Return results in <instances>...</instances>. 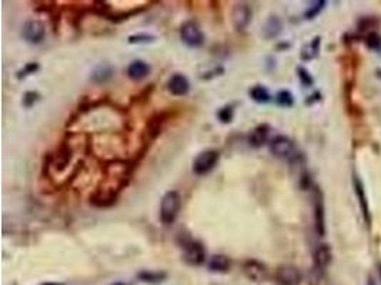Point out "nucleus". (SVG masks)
Segmentation results:
<instances>
[{
  "mask_svg": "<svg viewBox=\"0 0 381 285\" xmlns=\"http://www.w3.org/2000/svg\"><path fill=\"white\" fill-rule=\"evenodd\" d=\"M314 225L318 235L325 234V217H324V203L321 191L316 187L314 190Z\"/></svg>",
  "mask_w": 381,
  "mask_h": 285,
  "instance_id": "9",
  "label": "nucleus"
},
{
  "mask_svg": "<svg viewBox=\"0 0 381 285\" xmlns=\"http://www.w3.org/2000/svg\"><path fill=\"white\" fill-rule=\"evenodd\" d=\"M113 285H127V284H123V282H116V284H113Z\"/></svg>",
  "mask_w": 381,
  "mask_h": 285,
  "instance_id": "33",
  "label": "nucleus"
},
{
  "mask_svg": "<svg viewBox=\"0 0 381 285\" xmlns=\"http://www.w3.org/2000/svg\"><path fill=\"white\" fill-rule=\"evenodd\" d=\"M167 89L173 96L183 97V96H186L190 91V82H189V79L185 74L176 73V74H173L170 77V80L167 83Z\"/></svg>",
  "mask_w": 381,
  "mask_h": 285,
  "instance_id": "11",
  "label": "nucleus"
},
{
  "mask_svg": "<svg viewBox=\"0 0 381 285\" xmlns=\"http://www.w3.org/2000/svg\"><path fill=\"white\" fill-rule=\"evenodd\" d=\"M150 74V66L144 60H134L127 67V76L134 82H140Z\"/></svg>",
  "mask_w": 381,
  "mask_h": 285,
  "instance_id": "15",
  "label": "nucleus"
},
{
  "mask_svg": "<svg viewBox=\"0 0 381 285\" xmlns=\"http://www.w3.org/2000/svg\"><path fill=\"white\" fill-rule=\"evenodd\" d=\"M180 39L189 47H200L204 42V34L196 22L189 20L180 27Z\"/></svg>",
  "mask_w": 381,
  "mask_h": 285,
  "instance_id": "4",
  "label": "nucleus"
},
{
  "mask_svg": "<svg viewBox=\"0 0 381 285\" xmlns=\"http://www.w3.org/2000/svg\"><path fill=\"white\" fill-rule=\"evenodd\" d=\"M233 114H234V111H233V107L231 106H226V107H223L220 111H219V120L222 121V123H224V124H227V123H231V120H233Z\"/></svg>",
  "mask_w": 381,
  "mask_h": 285,
  "instance_id": "28",
  "label": "nucleus"
},
{
  "mask_svg": "<svg viewBox=\"0 0 381 285\" xmlns=\"http://www.w3.org/2000/svg\"><path fill=\"white\" fill-rule=\"evenodd\" d=\"M313 260H314V265H316L317 270H325L333 261V253H331L330 245L329 244L318 245L316 248V251H314Z\"/></svg>",
  "mask_w": 381,
  "mask_h": 285,
  "instance_id": "14",
  "label": "nucleus"
},
{
  "mask_svg": "<svg viewBox=\"0 0 381 285\" xmlns=\"http://www.w3.org/2000/svg\"><path fill=\"white\" fill-rule=\"evenodd\" d=\"M294 143L287 136H276L270 141V151L279 159H290L294 156Z\"/></svg>",
  "mask_w": 381,
  "mask_h": 285,
  "instance_id": "6",
  "label": "nucleus"
},
{
  "mask_svg": "<svg viewBox=\"0 0 381 285\" xmlns=\"http://www.w3.org/2000/svg\"><path fill=\"white\" fill-rule=\"evenodd\" d=\"M167 274L163 271H141L139 274V278L143 282H149V284H159L161 281H165Z\"/></svg>",
  "mask_w": 381,
  "mask_h": 285,
  "instance_id": "22",
  "label": "nucleus"
},
{
  "mask_svg": "<svg viewBox=\"0 0 381 285\" xmlns=\"http://www.w3.org/2000/svg\"><path fill=\"white\" fill-rule=\"evenodd\" d=\"M156 40V36L147 34V33H139V34H132L129 36V43L130 45H147Z\"/></svg>",
  "mask_w": 381,
  "mask_h": 285,
  "instance_id": "24",
  "label": "nucleus"
},
{
  "mask_svg": "<svg viewBox=\"0 0 381 285\" xmlns=\"http://www.w3.org/2000/svg\"><path fill=\"white\" fill-rule=\"evenodd\" d=\"M274 281L277 285H300L303 281V274L297 267L284 264L277 267L274 273Z\"/></svg>",
  "mask_w": 381,
  "mask_h": 285,
  "instance_id": "5",
  "label": "nucleus"
},
{
  "mask_svg": "<svg viewBox=\"0 0 381 285\" xmlns=\"http://www.w3.org/2000/svg\"><path fill=\"white\" fill-rule=\"evenodd\" d=\"M183 258L191 267H200L206 262V250L200 241H193L190 238L183 240Z\"/></svg>",
  "mask_w": 381,
  "mask_h": 285,
  "instance_id": "2",
  "label": "nucleus"
},
{
  "mask_svg": "<svg viewBox=\"0 0 381 285\" xmlns=\"http://www.w3.org/2000/svg\"><path fill=\"white\" fill-rule=\"evenodd\" d=\"M46 34V27L43 25V22L40 20H29L23 25L22 29V36L26 42L32 43V45H39Z\"/></svg>",
  "mask_w": 381,
  "mask_h": 285,
  "instance_id": "7",
  "label": "nucleus"
},
{
  "mask_svg": "<svg viewBox=\"0 0 381 285\" xmlns=\"http://www.w3.org/2000/svg\"><path fill=\"white\" fill-rule=\"evenodd\" d=\"M113 76V69L110 67V66H99L97 69L92 73V82L95 83H106L110 79V77Z\"/></svg>",
  "mask_w": 381,
  "mask_h": 285,
  "instance_id": "21",
  "label": "nucleus"
},
{
  "mask_svg": "<svg viewBox=\"0 0 381 285\" xmlns=\"http://www.w3.org/2000/svg\"><path fill=\"white\" fill-rule=\"evenodd\" d=\"M378 273H380V275H381V264L378 265Z\"/></svg>",
  "mask_w": 381,
  "mask_h": 285,
  "instance_id": "34",
  "label": "nucleus"
},
{
  "mask_svg": "<svg viewBox=\"0 0 381 285\" xmlns=\"http://www.w3.org/2000/svg\"><path fill=\"white\" fill-rule=\"evenodd\" d=\"M276 103L280 107H292L294 104V97L288 90H280L276 94Z\"/></svg>",
  "mask_w": 381,
  "mask_h": 285,
  "instance_id": "23",
  "label": "nucleus"
},
{
  "mask_svg": "<svg viewBox=\"0 0 381 285\" xmlns=\"http://www.w3.org/2000/svg\"><path fill=\"white\" fill-rule=\"evenodd\" d=\"M297 76H299L300 82H301V84H303L304 87H310V86H313L314 80H313L312 74L309 73V70H305L304 67H299V69H297Z\"/></svg>",
  "mask_w": 381,
  "mask_h": 285,
  "instance_id": "26",
  "label": "nucleus"
},
{
  "mask_svg": "<svg viewBox=\"0 0 381 285\" xmlns=\"http://www.w3.org/2000/svg\"><path fill=\"white\" fill-rule=\"evenodd\" d=\"M369 285H375L374 284V281H373V279H371V278H370V281H369Z\"/></svg>",
  "mask_w": 381,
  "mask_h": 285,
  "instance_id": "32",
  "label": "nucleus"
},
{
  "mask_svg": "<svg viewBox=\"0 0 381 285\" xmlns=\"http://www.w3.org/2000/svg\"><path fill=\"white\" fill-rule=\"evenodd\" d=\"M220 160V154L216 150H206L200 153L193 161V171L197 176H206L213 170Z\"/></svg>",
  "mask_w": 381,
  "mask_h": 285,
  "instance_id": "3",
  "label": "nucleus"
},
{
  "mask_svg": "<svg viewBox=\"0 0 381 285\" xmlns=\"http://www.w3.org/2000/svg\"><path fill=\"white\" fill-rule=\"evenodd\" d=\"M366 45L371 50H380L381 49V36L377 33H370L366 40Z\"/></svg>",
  "mask_w": 381,
  "mask_h": 285,
  "instance_id": "27",
  "label": "nucleus"
},
{
  "mask_svg": "<svg viewBox=\"0 0 381 285\" xmlns=\"http://www.w3.org/2000/svg\"><path fill=\"white\" fill-rule=\"evenodd\" d=\"M268 133H270V127L267 124L257 126L248 136V144L254 147V148H260V147L266 144L267 139H268Z\"/></svg>",
  "mask_w": 381,
  "mask_h": 285,
  "instance_id": "16",
  "label": "nucleus"
},
{
  "mask_svg": "<svg viewBox=\"0 0 381 285\" xmlns=\"http://www.w3.org/2000/svg\"><path fill=\"white\" fill-rule=\"evenodd\" d=\"M42 285H63V284H59V282H46V284H42Z\"/></svg>",
  "mask_w": 381,
  "mask_h": 285,
  "instance_id": "31",
  "label": "nucleus"
},
{
  "mask_svg": "<svg viewBox=\"0 0 381 285\" xmlns=\"http://www.w3.org/2000/svg\"><path fill=\"white\" fill-rule=\"evenodd\" d=\"M71 157H73L71 147L67 143H63L58 148V151L51 156V165H53V168L56 171H63L69 165Z\"/></svg>",
  "mask_w": 381,
  "mask_h": 285,
  "instance_id": "12",
  "label": "nucleus"
},
{
  "mask_svg": "<svg viewBox=\"0 0 381 285\" xmlns=\"http://www.w3.org/2000/svg\"><path fill=\"white\" fill-rule=\"evenodd\" d=\"M39 99H40V96L36 91H26L25 94H23V100H22V104L25 106L26 108L32 107L34 103L38 102Z\"/></svg>",
  "mask_w": 381,
  "mask_h": 285,
  "instance_id": "29",
  "label": "nucleus"
},
{
  "mask_svg": "<svg viewBox=\"0 0 381 285\" xmlns=\"http://www.w3.org/2000/svg\"><path fill=\"white\" fill-rule=\"evenodd\" d=\"M281 29H283L281 20H280L277 16H271V17L267 19V22L264 23V26H263L261 34L264 36V39L270 40V39L277 37L280 33H281Z\"/></svg>",
  "mask_w": 381,
  "mask_h": 285,
  "instance_id": "17",
  "label": "nucleus"
},
{
  "mask_svg": "<svg viewBox=\"0 0 381 285\" xmlns=\"http://www.w3.org/2000/svg\"><path fill=\"white\" fill-rule=\"evenodd\" d=\"M320 43H321V37L320 36H316L312 42H309L301 49V59L305 60V62H309V60H313L314 57H317L318 51H320Z\"/></svg>",
  "mask_w": 381,
  "mask_h": 285,
  "instance_id": "19",
  "label": "nucleus"
},
{
  "mask_svg": "<svg viewBox=\"0 0 381 285\" xmlns=\"http://www.w3.org/2000/svg\"><path fill=\"white\" fill-rule=\"evenodd\" d=\"M353 183H354V191H356L357 200H358V203H360L362 216H364V221H366V224H367L370 228V225H371V217H370L367 197H366V191H364V187H362L361 180H360L358 176H356V174H354V177H353Z\"/></svg>",
  "mask_w": 381,
  "mask_h": 285,
  "instance_id": "13",
  "label": "nucleus"
},
{
  "mask_svg": "<svg viewBox=\"0 0 381 285\" xmlns=\"http://www.w3.org/2000/svg\"><path fill=\"white\" fill-rule=\"evenodd\" d=\"M39 70V64L38 63H27L23 67V69L20 70L19 73H17V77L19 79H22V77H26V76H29V74H34L36 71Z\"/></svg>",
  "mask_w": 381,
  "mask_h": 285,
  "instance_id": "30",
  "label": "nucleus"
},
{
  "mask_svg": "<svg viewBox=\"0 0 381 285\" xmlns=\"http://www.w3.org/2000/svg\"><path fill=\"white\" fill-rule=\"evenodd\" d=\"M324 6H325V2H324V0H318V2H314L312 6H309V9L305 10L304 17L307 20L314 19V17L317 16L318 13L323 10Z\"/></svg>",
  "mask_w": 381,
  "mask_h": 285,
  "instance_id": "25",
  "label": "nucleus"
},
{
  "mask_svg": "<svg viewBox=\"0 0 381 285\" xmlns=\"http://www.w3.org/2000/svg\"><path fill=\"white\" fill-rule=\"evenodd\" d=\"M182 207V197L177 191L170 190L166 193L160 201V220L165 225H172L176 221Z\"/></svg>",
  "mask_w": 381,
  "mask_h": 285,
  "instance_id": "1",
  "label": "nucleus"
},
{
  "mask_svg": "<svg viewBox=\"0 0 381 285\" xmlns=\"http://www.w3.org/2000/svg\"><path fill=\"white\" fill-rule=\"evenodd\" d=\"M248 94H250V97L253 99L254 102L260 103V104H264V103H268L271 100V96L268 93V90L264 86H261V84H257V86L251 87L250 91H248Z\"/></svg>",
  "mask_w": 381,
  "mask_h": 285,
  "instance_id": "20",
  "label": "nucleus"
},
{
  "mask_svg": "<svg viewBox=\"0 0 381 285\" xmlns=\"http://www.w3.org/2000/svg\"><path fill=\"white\" fill-rule=\"evenodd\" d=\"M231 267V261L229 257L223 254H216L209 260V268L213 273H227Z\"/></svg>",
  "mask_w": 381,
  "mask_h": 285,
  "instance_id": "18",
  "label": "nucleus"
},
{
  "mask_svg": "<svg viewBox=\"0 0 381 285\" xmlns=\"http://www.w3.org/2000/svg\"><path fill=\"white\" fill-rule=\"evenodd\" d=\"M243 271H244V275L254 282H261L267 278V268L264 264H261L260 261H246L243 265Z\"/></svg>",
  "mask_w": 381,
  "mask_h": 285,
  "instance_id": "10",
  "label": "nucleus"
},
{
  "mask_svg": "<svg viewBox=\"0 0 381 285\" xmlns=\"http://www.w3.org/2000/svg\"><path fill=\"white\" fill-rule=\"evenodd\" d=\"M251 9L248 6L247 3H244V2H240V3H237L233 9V14H231V17H233V25L237 30H246L247 29V26L250 25V22H251Z\"/></svg>",
  "mask_w": 381,
  "mask_h": 285,
  "instance_id": "8",
  "label": "nucleus"
}]
</instances>
